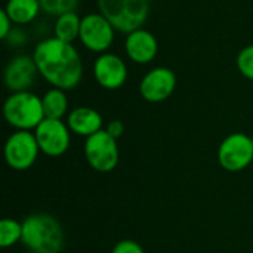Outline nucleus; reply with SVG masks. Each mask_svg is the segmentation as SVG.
<instances>
[{
	"label": "nucleus",
	"instance_id": "obj_1",
	"mask_svg": "<svg viewBox=\"0 0 253 253\" xmlns=\"http://www.w3.org/2000/svg\"><path fill=\"white\" fill-rule=\"evenodd\" d=\"M33 58L40 77L52 87L67 92L76 89L83 80V59L73 43L62 42L53 36L46 37L36 44Z\"/></svg>",
	"mask_w": 253,
	"mask_h": 253
},
{
	"label": "nucleus",
	"instance_id": "obj_2",
	"mask_svg": "<svg viewBox=\"0 0 253 253\" xmlns=\"http://www.w3.org/2000/svg\"><path fill=\"white\" fill-rule=\"evenodd\" d=\"M22 245L36 253H61L64 230L59 221L49 213H33L22 221Z\"/></svg>",
	"mask_w": 253,
	"mask_h": 253
},
{
	"label": "nucleus",
	"instance_id": "obj_3",
	"mask_svg": "<svg viewBox=\"0 0 253 253\" xmlns=\"http://www.w3.org/2000/svg\"><path fill=\"white\" fill-rule=\"evenodd\" d=\"M3 116L16 130H33L46 119L42 98L31 90L10 93L3 104Z\"/></svg>",
	"mask_w": 253,
	"mask_h": 253
},
{
	"label": "nucleus",
	"instance_id": "obj_4",
	"mask_svg": "<svg viewBox=\"0 0 253 253\" xmlns=\"http://www.w3.org/2000/svg\"><path fill=\"white\" fill-rule=\"evenodd\" d=\"M99 12L123 34L142 28L150 15V0H98Z\"/></svg>",
	"mask_w": 253,
	"mask_h": 253
},
{
	"label": "nucleus",
	"instance_id": "obj_5",
	"mask_svg": "<svg viewBox=\"0 0 253 253\" xmlns=\"http://www.w3.org/2000/svg\"><path fill=\"white\" fill-rule=\"evenodd\" d=\"M116 31L113 24L101 12H90L82 18L79 40L86 50L101 55L111 49Z\"/></svg>",
	"mask_w": 253,
	"mask_h": 253
},
{
	"label": "nucleus",
	"instance_id": "obj_6",
	"mask_svg": "<svg viewBox=\"0 0 253 253\" xmlns=\"http://www.w3.org/2000/svg\"><path fill=\"white\" fill-rule=\"evenodd\" d=\"M84 156L92 169L101 173L114 170L119 163V145L117 139L113 138L105 129L86 138Z\"/></svg>",
	"mask_w": 253,
	"mask_h": 253
},
{
	"label": "nucleus",
	"instance_id": "obj_7",
	"mask_svg": "<svg viewBox=\"0 0 253 253\" xmlns=\"http://www.w3.org/2000/svg\"><path fill=\"white\" fill-rule=\"evenodd\" d=\"M39 153L40 147L31 130H16L4 144V159L13 170L30 169L36 163Z\"/></svg>",
	"mask_w": 253,
	"mask_h": 253
},
{
	"label": "nucleus",
	"instance_id": "obj_8",
	"mask_svg": "<svg viewBox=\"0 0 253 253\" xmlns=\"http://www.w3.org/2000/svg\"><path fill=\"white\" fill-rule=\"evenodd\" d=\"M219 165L228 172H240L253 162V142L245 133L228 135L218 150Z\"/></svg>",
	"mask_w": 253,
	"mask_h": 253
},
{
	"label": "nucleus",
	"instance_id": "obj_9",
	"mask_svg": "<svg viewBox=\"0 0 253 253\" xmlns=\"http://www.w3.org/2000/svg\"><path fill=\"white\" fill-rule=\"evenodd\" d=\"M34 135L40 151L50 157L65 154L71 142V130L68 125L58 119H44L34 129Z\"/></svg>",
	"mask_w": 253,
	"mask_h": 253
},
{
	"label": "nucleus",
	"instance_id": "obj_10",
	"mask_svg": "<svg viewBox=\"0 0 253 253\" xmlns=\"http://www.w3.org/2000/svg\"><path fill=\"white\" fill-rule=\"evenodd\" d=\"M92 70L96 83L107 90L120 89L126 83L129 76V70L125 59L113 52L98 55Z\"/></svg>",
	"mask_w": 253,
	"mask_h": 253
},
{
	"label": "nucleus",
	"instance_id": "obj_11",
	"mask_svg": "<svg viewBox=\"0 0 253 253\" xmlns=\"http://www.w3.org/2000/svg\"><path fill=\"white\" fill-rule=\"evenodd\" d=\"M176 89V74L168 67H154L141 79L139 93L151 104L163 102Z\"/></svg>",
	"mask_w": 253,
	"mask_h": 253
},
{
	"label": "nucleus",
	"instance_id": "obj_12",
	"mask_svg": "<svg viewBox=\"0 0 253 253\" xmlns=\"http://www.w3.org/2000/svg\"><path fill=\"white\" fill-rule=\"evenodd\" d=\"M39 74L37 65L34 62L33 55H16L13 56L4 67L3 71V82L7 90L13 92H24L30 90L36 83Z\"/></svg>",
	"mask_w": 253,
	"mask_h": 253
},
{
	"label": "nucleus",
	"instance_id": "obj_13",
	"mask_svg": "<svg viewBox=\"0 0 253 253\" xmlns=\"http://www.w3.org/2000/svg\"><path fill=\"white\" fill-rule=\"evenodd\" d=\"M125 52L126 56L135 64H150L159 53V42L150 30L142 27L126 34Z\"/></svg>",
	"mask_w": 253,
	"mask_h": 253
},
{
	"label": "nucleus",
	"instance_id": "obj_14",
	"mask_svg": "<svg viewBox=\"0 0 253 253\" xmlns=\"http://www.w3.org/2000/svg\"><path fill=\"white\" fill-rule=\"evenodd\" d=\"M102 116L90 107H76L67 116V125L70 130L84 138L102 130Z\"/></svg>",
	"mask_w": 253,
	"mask_h": 253
},
{
	"label": "nucleus",
	"instance_id": "obj_15",
	"mask_svg": "<svg viewBox=\"0 0 253 253\" xmlns=\"http://www.w3.org/2000/svg\"><path fill=\"white\" fill-rule=\"evenodd\" d=\"M3 9L18 27L31 24L42 12L40 0H7Z\"/></svg>",
	"mask_w": 253,
	"mask_h": 253
},
{
	"label": "nucleus",
	"instance_id": "obj_16",
	"mask_svg": "<svg viewBox=\"0 0 253 253\" xmlns=\"http://www.w3.org/2000/svg\"><path fill=\"white\" fill-rule=\"evenodd\" d=\"M80 25L82 18L79 16L77 12L62 13L56 16L53 22V37L67 43H73L80 36Z\"/></svg>",
	"mask_w": 253,
	"mask_h": 253
},
{
	"label": "nucleus",
	"instance_id": "obj_17",
	"mask_svg": "<svg viewBox=\"0 0 253 253\" xmlns=\"http://www.w3.org/2000/svg\"><path fill=\"white\" fill-rule=\"evenodd\" d=\"M43 110L46 119L62 120L64 116H68V98L65 90L58 87H50L42 96Z\"/></svg>",
	"mask_w": 253,
	"mask_h": 253
},
{
	"label": "nucleus",
	"instance_id": "obj_18",
	"mask_svg": "<svg viewBox=\"0 0 253 253\" xmlns=\"http://www.w3.org/2000/svg\"><path fill=\"white\" fill-rule=\"evenodd\" d=\"M22 240V222L12 218H3L0 221V248L7 249Z\"/></svg>",
	"mask_w": 253,
	"mask_h": 253
},
{
	"label": "nucleus",
	"instance_id": "obj_19",
	"mask_svg": "<svg viewBox=\"0 0 253 253\" xmlns=\"http://www.w3.org/2000/svg\"><path fill=\"white\" fill-rule=\"evenodd\" d=\"M40 6L42 12L56 18L62 13L76 12L79 0H40Z\"/></svg>",
	"mask_w": 253,
	"mask_h": 253
},
{
	"label": "nucleus",
	"instance_id": "obj_20",
	"mask_svg": "<svg viewBox=\"0 0 253 253\" xmlns=\"http://www.w3.org/2000/svg\"><path fill=\"white\" fill-rule=\"evenodd\" d=\"M237 70L243 77L253 82V44L245 46L236 58Z\"/></svg>",
	"mask_w": 253,
	"mask_h": 253
},
{
	"label": "nucleus",
	"instance_id": "obj_21",
	"mask_svg": "<svg viewBox=\"0 0 253 253\" xmlns=\"http://www.w3.org/2000/svg\"><path fill=\"white\" fill-rule=\"evenodd\" d=\"M111 253H145L142 246L133 240H122L119 242Z\"/></svg>",
	"mask_w": 253,
	"mask_h": 253
},
{
	"label": "nucleus",
	"instance_id": "obj_22",
	"mask_svg": "<svg viewBox=\"0 0 253 253\" xmlns=\"http://www.w3.org/2000/svg\"><path fill=\"white\" fill-rule=\"evenodd\" d=\"M3 42H6L9 46L18 47V46H21V44H24V43L27 42V34H25V31H22L21 28L13 27V30L10 31V34H9Z\"/></svg>",
	"mask_w": 253,
	"mask_h": 253
},
{
	"label": "nucleus",
	"instance_id": "obj_23",
	"mask_svg": "<svg viewBox=\"0 0 253 253\" xmlns=\"http://www.w3.org/2000/svg\"><path fill=\"white\" fill-rule=\"evenodd\" d=\"M13 30V22L4 9H0V39L4 40Z\"/></svg>",
	"mask_w": 253,
	"mask_h": 253
},
{
	"label": "nucleus",
	"instance_id": "obj_24",
	"mask_svg": "<svg viewBox=\"0 0 253 253\" xmlns=\"http://www.w3.org/2000/svg\"><path fill=\"white\" fill-rule=\"evenodd\" d=\"M105 130H107L113 138L119 139V138L123 135V132H125V125H123L120 120H111V122H108Z\"/></svg>",
	"mask_w": 253,
	"mask_h": 253
},
{
	"label": "nucleus",
	"instance_id": "obj_25",
	"mask_svg": "<svg viewBox=\"0 0 253 253\" xmlns=\"http://www.w3.org/2000/svg\"><path fill=\"white\" fill-rule=\"evenodd\" d=\"M27 253H36V252H31V251H28V252H27Z\"/></svg>",
	"mask_w": 253,
	"mask_h": 253
},
{
	"label": "nucleus",
	"instance_id": "obj_26",
	"mask_svg": "<svg viewBox=\"0 0 253 253\" xmlns=\"http://www.w3.org/2000/svg\"><path fill=\"white\" fill-rule=\"evenodd\" d=\"M252 142H253V136H252Z\"/></svg>",
	"mask_w": 253,
	"mask_h": 253
}]
</instances>
